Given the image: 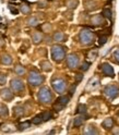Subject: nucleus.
<instances>
[{
	"label": "nucleus",
	"mask_w": 119,
	"mask_h": 135,
	"mask_svg": "<svg viewBox=\"0 0 119 135\" xmlns=\"http://www.w3.org/2000/svg\"><path fill=\"white\" fill-rule=\"evenodd\" d=\"M79 39H80V43L84 46H88V45H91L93 41L95 39V35L94 33L90 30H86V28H83L81 30L80 34H79Z\"/></svg>",
	"instance_id": "obj_1"
},
{
	"label": "nucleus",
	"mask_w": 119,
	"mask_h": 135,
	"mask_svg": "<svg viewBox=\"0 0 119 135\" xmlns=\"http://www.w3.org/2000/svg\"><path fill=\"white\" fill-rule=\"evenodd\" d=\"M38 100L42 104H45V105H48L53 101V94L48 87L44 86L38 90Z\"/></svg>",
	"instance_id": "obj_2"
},
{
	"label": "nucleus",
	"mask_w": 119,
	"mask_h": 135,
	"mask_svg": "<svg viewBox=\"0 0 119 135\" xmlns=\"http://www.w3.org/2000/svg\"><path fill=\"white\" fill-rule=\"evenodd\" d=\"M52 57L56 62H61L66 57V49L62 46L55 45L52 47Z\"/></svg>",
	"instance_id": "obj_3"
},
{
	"label": "nucleus",
	"mask_w": 119,
	"mask_h": 135,
	"mask_svg": "<svg viewBox=\"0 0 119 135\" xmlns=\"http://www.w3.org/2000/svg\"><path fill=\"white\" fill-rule=\"evenodd\" d=\"M44 81H45L44 76L36 71H31L28 76V82L32 86H38L40 84H43Z\"/></svg>",
	"instance_id": "obj_4"
},
{
	"label": "nucleus",
	"mask_w": 119,
	"mask_h": 135,
	"mask_svg": "<svg viewBox=\"0 0 119 135\" xmlns=\"http://www.w3.org/2000/svg\"><path fill=\"white\" fill-rule=\"evenodd\" d=\"M52 86H53L54 90L57 91L58 94H62L67 88V82L63 79H55L52 82Z\"/></svg>",
	"instance_id": "obj_5"
},
{
	"label": "nucleus",
	"mask_w": 119,
	"mask_h": 135,
	"mask_svg": "<svg viewBox=\"0 0 119 135\" xmlns=\"http://www.w3.org/2000/svg\"><path fill=\"white\" fill-rule=\"evenodd\" d=\"M104 94L106 95V97H108L109 99H114L118 96L119 94V88L116 85H107L104 88Z\"/></svg>",
	"instance_id": "obj_6"
},
{
	"label": "nucleus",
	"mask_w": 119,
	"mask_h": 135,
	"mask_svg": "<svg viewBox=\"0 0 119 135\" xmlns=\"http://www.w3.org/2000/svg\"><path fill=\"white\" fill-rule=\"evenodd\" d=\"M10 87H11V90L14 91V93H21L24 90V83L22 80L20 79H13L11 80L10 82Z\"/></svg>",
	"instance_id": "obj_7"
},
{
	"label": "nucleus",
	"mask_w": 119,
	"mask_h": 135,
	"mask_svg": "<svg viewBox=\"0 0 119 135\" xmlns=\"http://www.w3.org/2000/svg\"><path fill=\"white\" fill-rule=\"evenodd\" d=\"M67 64L69 66V69L73 70L75 68H78L79 65V57L74 55V54H71L67 57Z\"/></svg>",
	"instance_id": "obj_8"
},
{
	"label": "nucleus",
	"mask_w": 119,
	"mask_h": 135,
	"mask_svg": "<svg viewBox=\"0 0 119 135\" xmlns=\"http://www.w3.org/2000/svg\"><path fill=\"white\" fill-rule=\"evenodd\" d=\"M102 72H103L106 76H110V78H114V74H115L113 66L107 62H104L102 64Z\"/></svg>",
	"instance_id": "obj_9"
},
{
	"label": "nucleus",
	"mask_w": 119,
	"mask_h": 135,
	"mask_svg": "<svg viewBox=\"0 0 119 135\" xmlns=\"http://www.w3.org/2000/svg\"><path fill=\"white\" fill-rule=\"evenodd\" d=\"M91 23H92L93 25H96V26H98V25H103V24H105L104 16L100 15V14L93 15L92 18H91Z\"/></svg>",
	"instance_id": "obj_10"
},
{
	"label": "nucleus",
	"mask_w": 119,
	"mask_h": 135,
	"mask_svg": "<svg viewBox=\"0 0 119 135\" xmlns=\"http://www.w3.org/2000/svg\"><path fill=\"white\" fill-rule=\"evenodd\" d=\"M0 96H1V98L4 100H12L14 97L13 93L10 88H3L1 91H0Z\"/></svg>",
	"instance_id": "obj_11"
},
{
	"label": "nucleus",
	"mask_w": 119,
	"mask_h": 135,
	"mask_svg": "<svg viewBox=\"0 0 119 135\" xmlns=\"http://www.w3.org/2000/svg\"><path fill=\"white\" fill-rule=\"evenodd\" d=\"M44 36H43V34L39 33V32H35L32 35V40H33V43L34 44H39L42 40H43Z\"/></svg>",
	"instance_id": "obj_12"
},
{
	"label": "nucleus",
	"mask_w": 119,
	"mask_h": 135,
	"mask_svg": "<svg viewBox=\"0 0 119 135\" xmlns=\"http://www.w3.org/2000/svg\"><path fill=\"white\" fill-rule=\"evenodd\" d=\"M66 35L62 33V32H56L54 34V40L55 41H58V43H61V41H65L66 40Z\"/></svg>",
	"instance_id": "obj_13"
},
{
	"label": "nucleus",
	"mask_w": 119,
	"mask_h": 135,
	"mask_svg": "<svg viewBox=\"0 0 119 135\" xmlns=\"http://www.w3.org/2000/svg\"><path fill=\"white\" fill-rule=\"evenodd\" d=\"M86 119V117L85 115H80V117H76V118H74V120H73V125L75 126V128H78V126H81L82 125V123H83V121Z\"/></svg>",
	"instance_id": "obj_14"
},
{
	"label": "nucleus",
	"mask_w": 119,
	"mask_h": 135,
	"mask_svg": "<svg viewBox=\"0 0 119 135\" xmlns=\"http://www.w3.org/2000/svg\"><path fill=\"white\" fill-rule=\"evenodd\" d=\"M70 101V97L69 96H60L58 99H57V103L58 104H60V105H62L63 107L66 106V105H68V103Z\"/></svg>",
	"instance_id": "obj_15"
},
{
	"label": "nucleus",
	"mask_w": 119,
	"mask_h": 135,
	"mask_svg": "<svg viewBox=\"0 0 119 135\" xmlns=\"http://www.w3.org/2000/svg\"><path fill=\"white\" fill-rule=\"evenodd\" d=\"M103 126L105 129H112L114 126V121H113L112 118H106L103 122Z\"/></svg>",
	"instance_id": "obj_16"
},
{
	"label": "nucleus",
	"mask_w": 119,
	"mask_h": 135,
	"mask_svg": "<svg viewBox=\"0 0 119 135\" xmlns=\"http://www.w3.org/2000/svg\"><path fill=\"white\" fill-rule=\"evenodd\" d=\"M0 60H1V63H3V64H11L12 63V58L9 55H2L1 58H0Z\"/></svg>",
	"instance_id": "obj_17"
},
{
	"label": "nucleus",
	"mask_w": 119,
	"mask_h": 135,
	"mask_svg": "<svg viewBox=\"0 0 119 135\" xmlns=\"http://www.w3.org/2000/svg\"><path fill=\"white\" fill-rule=\"evenodd\" d=\"M14 72L18 74V75H24L25 74V72H26V70H25V68L24 66H22V65H20V64H18L15 68H14Z\"/></svg>",
	"instance_id": "obj_18"
},
{
	"label": "nucleus",
	"mask_w": 119,
	"mask_h": 135,
	"mask_svg": "<svg viewBox=\"0 0 119 135\" xmlns=\"http://www.w3.org/2000/svg\"><path fill=\"white\" fill-rule=\"evenodd\" d=\"M83 133L84 134H97L98 132H97V130H95V128H93L92 125H88Z\"/></svg>",
	"instance_id": "obj_19"
},
{
	"label": "nucleus",
	"mask_w": 119,
	"mask_h": 135,
	"mask_svg": "<svg viewBox=\"0 0 119 135\" xmlns=\"http://www.w3.org/2000/svg\"><path fill=\"white\" fill-rule=\"evenodd\" d=\"M40 65H42V69H43L44 71H46V72L52 71V64H50L48 61H43L40 63Z\"/></svg>",
	"instance_id": "obj_20"
},
{
	"label": "nucleus",
	"mask_w": 119,
	"mask_h": 135,
	"mask_svg": "<svg viewBox=\"0 0 119 135\" xmlns=\"http://www.w3.org/2000/svg\"><path fill=\"white\" fill-rule=\"evenodd\" d=\"M38 19L35 18V16H31V18L28 20V24L30 25V26H36V25H38Z\"/></svg>",
	"instance_id": "obj_21"
},
{
	"label": "nucleus",
	"mask_w": 119,
	"mask_h": 135,
	"mask_svg": "<svg viewBox=\"0 0 119 135\" xmlns=\"http://www.w3.org/2000/svg\"><path fill=\"white\" fill-rule=\"evenodd\" d=\"M42 115V119H43V121H48L53 118V113L50 111H46V112H43L40 114Z\"/></svg>",
	"instance_id": "obj_22"
},
{
	"label": "nucleus",
	"mask_w": 119,
	"mask_h": 135,
	"mask_svg": "<svg viewBox=\"0 0 119 135\" xmlns=\"http://www.w3.org/2000/svg\"><path fill=\"white\" fill-rule=\"evenodd\" d=\"M14 114H15V117H22L24 114V109L22 107H15L14 108Z\"/></svg>",
	"instance_id": "obj_23"
},
{
	"label": "nucleus",
	"mask_w": 119,
	"mask_h": 135,
	"mask_svg": "<svg viewBox=\"0 0 119 135\" xmlns=\"http://www.w3.org/2000/svg\"><path fill=\"white\" fill-rule=\"evenodd\" d=\"M97 57V50L96 49H93V50H91V51H89V54H88V58L90 59V60H94V59Z\"/></svg>",
	"instance_id": "obj_24"
},
{
	"label": "nucleus",
	"mask_w": 119,
	"mask_h": 135,
	"mask_svg": "<svg viewBox=\"0 0 119 135\" xmlns=\"http://www.w3.org/2000/svg\"><path fill=\"white\" fill-rule=\"evenodd\" d=\"M78 3H79L78 0H69L68 3H67V6H68L69 9H75L76 6H78Z\"/></svg>",
	"instance_id": "obj_25"
},
{
	"label": "nucleus",
	"mask_w": 119,
	"mask_h": 135,
	"mask_svg": "<svg viewBox=\"0 0 119 135\" xmlns=\"http://www.w3.org/2000/svg\"><path fill=\"white\" fill-rule=\"evenodd\" d=\"M20 10H21V12L24 13V14H29V13L31 12V8H30L29 6H26V4H21Z\"/></svg>",
	"instance_id": "obj_26"
},
{
	"label": "nucleus",
	"mask_w": 119,
	"mask_h": 135,
	"mask_svg": "<svg viewBox=\"0 0 119 135\" xmlns=\"http://www.w3.org/2000/svg\"><path fill=\"white\" fill-rule=\"evenodd\" d=\"M76 112L81 113V114H85V112H86V106L83 105V104H80L78 106V110H76Z\"/></svg>",
	"instance_id": "obj_27"
},
{
	"label": "nucleus",
	"mask_w": 119,
	"mask_h": 135,
	"mask_svg": "<svg viewBox=\"0 0 119 135\" xmlns=\"http://www.w3.org/2000/svg\"><path fill=\"white\" fill-rule=\"evenodd\" d=\"M31 126V122L26 121V122H23V123H20L19 124V130L22 131V130H25V129H29Z\"/></svg>",
	"instance_id": "obj_28"
},
{
	"label": "nucleus",
	"mask_w": 119,
	"mask_h": 135,
	"mask_svg": "<svg viewBox=\"0 0 119 135\" xmlns=\"http://www.w3.org/2000/svg\"><path fill=\"white\" fill-rule=\"evenodd\" d=\"M42 122H44L43 119H42V115H36V117H34L33 118V120H32V123L33 124H40Z\"/></svg>",
	"instance_id": "obj_29"
},
{
	"label": "nucleus",
	"mask_w": 119,
	"mask_h": 135,
	"mask_svg": "<svg viewBox=\"0 0 119 135\" xmlns=\"http://www.w3.org/2000/svg\"><path fill=\"white\" fill-rule=\"evenodd\" d=\"M107 39H108V36H107V35H103V36H100V37L98 38V44H99V46L105 45V44L107 43Z\"/></svg>",
	"instance_id": "obj_30"
},
{
	"label": "nucleus",
	"mask_w": 119,
	"mask_h": 135,
	"mask_svg": "<svg viewBox=\"0 0 119 135\" xmlns=\"http://www.w3.org/2000/svg\"><path fill=\"white\" fill-rule=\"evenodd\" d=\"M103 16L106 18V19H112V16H113L112 11H110L109 9H104L103 10Z\"/></svg>",
	"instance_id": "obj_31"
},
{
	"label": "nucleus",
	"mask_w": 119,
	"mask_h": 135,
	"mask_svg": "<svg viewBox=\"0 0 119 135\" xmlns=\"http://www.w3.org/2000/svg\"><path fill=\"white\" fill-rule=\"evenodd\" d=\"M95 4H96V2H94V1H88L86 2V8L89 10H95L97 8Z\"/></svg>",
	"instance_id": "obj_32"
},
{
	"label": "nucleus",
	"mask_w": 119,
	"mask_h": 135,
	"mask_svg": "<svg viewBox=\"0 0 119 135\" xmlns=\"http://www.w3.org/2000/svg\"><path fill=\"white\" fill-rule=\"evenodd\" d=\"M90 65H91V63H90V62H83V63H82V65L80 66V69H81V71L85 72V71H88V70H89Z\"/></svg>",
	"instance_id": "obj_33"
},
{
	"label": "nucleus",
	"mask_w": 119,
	"mask_h": 135,
	"mask_svg": "<svg viewBox=\"0 0 119 135\" xmlns=\"http://www.w3.org/2000/svg\"><path fill=\"white\" fill-rule=\"evenodd\" d=\"M7 82V75L3 73H0V85H4Z\"/></svg>",
	"instance_id": "obj_34"
},
{
	"label": "nucleus",
	"mask_w": 119,
	"mask_h": 135,
	"mask_svg": "<svg viewBox=\"0 0 119 135\" xmlns=\"http://www.w3.org/2000/svg\"><path fill=\"white\" fill-rule=\"evenodd\" d=\"M113 57H114V59H115V61L119 64V48H118L117 50H115V52H114Z\"/></svg>",
	"instance_id": "obj_35"
},
{
	"label": "nucleus",
	"mask_w": 119,
	"mask_h": 135,
	"mask_svg": "<svg viewBox=\"0 0 119 135\" xmlns=\"http://www.w3.org/2000/svg\"><path fill=\"white\" fill-rule=\"evenodd\" d=\"M62 108H63V106L60 105V104H58V103H56V104L54 105V109H55L56 111H60V110H62Z\"/></svg>",
	"instance_id": "obj_36"
},
{
	"label": "nucleus",
	"mask_w": 119,
	"mask_h": 135,
	"mask_svg": "<svg viewBox=\"0 0 119 135\" xmlns=\"http://www.w3.org/2000/svg\"><path fill=\"white\" fill-rule=\"evenodd\" d=\"M43 30L45 32H49L50 30H52V25H50V24H44L43 25Z\"/></svg>",
	"instance_id": "obj_37"
},
{
	"label": "nucleus",
	"mask_w": 119,
	"mask_h": 135,
	"mask_svg": "<svg viewBox=\"0 0 119 135\" xmlns=\"http://www.w3.org/2000/svg\"><path fill=\"white\" fill-rule=\"evenodd\" d=\"M82 79H83V74L78 73V74L75 75V80H76V82H81V81H82Z\"/></svg>",
	"instance_id": "obj_38"
},
{
	"label": "nucleus",
	"mask_w": 119,
	"mask_h": 135,
	"mask_svg": "<svg viewBox=\"0 0 119 135\" xmlns=\"http://www.w3.org/2000/svg\"><path fill=\"white\" fill-rule=\"evenodd\" d=\"M9 9H10V11H11V12H12L13 14H18V13H19V11H18V10H16V9H14V8H12L11 6L9 7Z\"/></svg>",
	"instance_id": "obj_39"
},
{
	"label": "nucleus",
	"mask_w": 119,
	"mask_h": 135,
	"mask_svg": "<svg viewBox=\"0 0 119 135\" xmlns=\"http://www.w3.org/2000/svg\"><path fill=\"white\" fill-rule=\"evenodd\" d=\"M75 88H76V85H73V86L70 88V95H73V93L75 91Z\"/></svg>",
	"instance_id": "obj_40"
},
{
	"label": "nucleus",
	"mask_w": 119,
	"mask_h": 135,
	"mask_svg": "<svg viewBox=\"0 0 119 135\" xmlns=\"http://www.w3.org/2000/svg\"><path fill=\"white\" fill-rule=\"evenodd\" d=\"M113 133L114 134H119V128H114V126H113Z\"/></svg>",
	"instance_id": "obj_41"
},
{
	"label": "nucleus",
	"mask_w": 119,
	"mask_h": 135,
	"mask_svg": "<svg viewBox=\"0 0 119 135\" xmlns=\"http://www.w3.org/2000/svg\"><path fill=\"white\" fill-rule=\"evenodd\" d=\"M45 6H46V3H45V2H40V3H39V7H42V8H44Z\"/></svg>",
	"instance_id": "obj_42"
}]
</instances>
